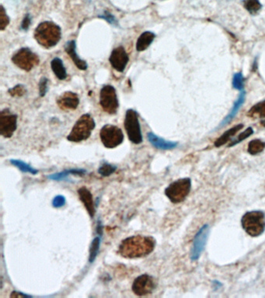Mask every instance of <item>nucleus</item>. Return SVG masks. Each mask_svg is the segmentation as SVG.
Returning <instances> with one entry per match:
<instances>
[{"instance_id":"1a4fd4ad","label":"nucleus","mask_w":265,"mask_h":298,"mask_svg":"<svg viewBox=\"0 0 265 298\" xmlns=\"http://www.w3.org/2000/svg\"><path fill=\"white\" fill-rule=\"evenodd\" d=\"M99 103L105 111L109 115H115L119 107L116 89L112 85H104L99 93Z\"/></svg>"},{"instance_id":"412c9836","label":"nucleus","mask_w":265,"mask_h":298,"mask_svg":"<svg viewBox=\"0 0 265 298\" xmlns=\"http://www.w3.org/2000/svg\"><path fill=\"white\" fill-rule=\"evenodd\" d=\"M51 69L55 73L56 77L60 80H66L67 78L66 69L65 68L64 64L62 59L59 58H55L51 62Z\"/></svg>"},{"instance_id":"f03ea898","label":"nucleus","mask_w":265,"mask_h":298,"mask_svg":"<svg viewBox=\"0 0 265 298\" xmlns=\"http://www.w3.org/2000/svg\"><path fill=\"white\" fill-rule=\"evenodd\" d=\"M62 30L59 25L51 21L40 23L34 31V38L45 49H51L60 41Z\"/></svg>"},{"instance_id":"6e6552de","label":"nucleus","mask_w":265,"mask_h":298,"mask_svg":"<svg viewBox=\"0 0 265 298\" xmlns=\"http://www.w3.org/2000/svg\"><path fill=\"white\" fill-rule=\"evenodd\" d=\"M12 62L18 68L25 72H30L39 64V57L28 48L20 49L12 57Z\"/></svg>"},{"instance_id":"423d86ee","label":"nucleus","mask_w":265,"mask_h":298,"mask_svg":"<svg viewBox=\"0 0 265 298\" xmlns=\"http://www.w3.org/2000/svg\"><path fill=\"white\" fill-rule=\"evenodd\" d=\"M124 126L131 142L135 145H139L143 142V134L136 111L132 109L127 111Z\"/></svg>"},{"instance_id":"c85d7f7f","label":"nucleus","mask_w":265,"mask_h":298,"mask_svg":"<svg viewBox=\"0 0 265 298\" xmlns=\"http://www.w3.org/2000/svg\"><path fill=\"white\" fill-rule=\"evenodd\" d=\"M10 22V17L6 14V10H5L3 6H1V7H0V30L4 31L6 27L9 25Z\"/></svg>"},{"instance_id":"473e14b6","label":"nucleus","mask_w":265,"mask_h":298,"mask_svg":"<svg viewBox=\"0 0 265 298\" xmlns=\"http://www.w3.org/2000/svg\"><path fill=\"white\" fill-rule=\"evenodd\" d=\"M49 80L47 78L43 77L39 83V93L41 97H45L49 89Z\"/></svg>"},{"instance_id":"aec40b11","label":"nucleus","mask_w":265,"mask_h":298,"mask_svg":"<svg viewBox=\"0 0 265 298\" xmlns=\"http://www.w3.org/2000/svg\"><path fill=\"white\" fill-rule=\"evenodd\" d=\"M243 128H244V124H239L236 125V126H234L233 128H230V130L226 131L224 134L220 136L215 142V147H220V146L227 143L229 140L232 138V137H233L239 131L242 130Z\"/></svg>"},{"instance_id":"2eb2a0df","label":"nucleus","mask_w":265,"mask_h":298,"mask_svg":"<svg viewBox=\"0 0 265 298\" xmlns=\"http://www.w3.org/2000/svg\"><path fill=\"white\" fill-rule=\"evenodd\" d=\"M79 197L83 205L86 207L88 214L90 217L93 218L96 213L95 206H94V198L92 195L91 192L88 190L85 186L80 188L78 190Z\"/></svg>"},{"instance_id":"6ab92c4d","label":"nucleus","mask_w":265,"mask_h":298,"mask_svg":"<svg viewBox=\"0 0 265 298\" xmlns=\"http://www.w3.org/2000/svg\"><path fill=\"white\" fill-rule=\"evenodd\" d=\"M156 34L151 31H146L140 35L136 43V50L138 51H143L147 50L151 44L154 41Z\"/></svg>"},{"instance_id":"7ed1b4c3","label":"nucleus","mask_w":265,"mask_h":298,"mask_svg":"<svg viewBox=\"0 0 265 298\" xmlns=\"http://www.w3.org/2000/svg\"><path fill=\"white\" fill-rule=\"evenodd\" d=\"M95 120L89 114L80 116L68 134L67 139L69 142H80L88 139L95 128Z\"/></svg>"},{"instance_id":"c756f323","label":"nucleus","mask_w":265,"mask_h":298,"mask_svg":"<svg viewBox=\"0 0 265 298\" xmlns=\"http://www.w3.org/2000/svg\"><path fill=\"white\" fill-rule=\"evenodd\" d=\"M253 134V130L252 128H248V129H246L244 132H242L240 135L238 136L236 139L234 140L232 143L229 145V147H232V146H236L237 144L243 142L244 140L247 139L249 138V136L252 135Z\"/></svg>"},{"instance_id":"9b49d317","label":"nucleus","mask_w":265,"mask_h":298,"mask_svg":"<svg viewBox=\"0 0 265 298\" xmlns=\"http://www.w3.org/2000/svg\"><path fill=\"white\" fill-rule=\"evenodd\" d=\"M209 229V225H204L199 229L197 234H195L191 252V259L192 261H197L205 249L210 232Z\"/></svg>"},{"instance_id":"f8f14e48","label":"nucleus","mask_w":265,"mask_h":298,"mask_svg":"<svg viewBox=\"0 0 265 298\" xmlns=\"http://www.w3.org/2000/svg\"><path fill=\"white\" fill-rule=\"evenodd\" d=\"M156 288L153 277L148 274H143L137 277L133 282L132 291L137 296H145L152 294Z\"/></svg>"},{"instance_id":"7c9ffc66","label":"nucleus","mask_w":265,"mask_h":298,"mask_svg":"<svg viewBox=\"0 0 265 298\" xmlns=\"http://www.w3.org/2000/svg\"><path fill=\"white\" fill-rule=\"evenodd\" d=\"M232 85H233L234 89H237V90H243L244 86V78L241 72H238L234 75Z\"/></svg>"},{"instance_id":"4468645a","label":"nucleus","mask_w":265,"mask_h":298,"mask_svg":"<svg viewBox=\"0 0 265 298\" xmlns=\"http://www.w3.org/2000/svg\"><path fill=\"white\" fill-rule=\"evenodd\" d=\"M57 104L62 110H76L80 104V99L76 93L72 92H66L59 97Z\"/></svg>"},{"instance_id":"393cba45","label":"nucleus","mask_w":265,"mask_h":298,"mask_svg":"<svg viewBox=\"0 0 265 298\" xmlns=\"http://www.w3.org/2000/svg\"><path fill=\"white\" fill-rule=\"evenodd\" d=\"M265 149V142L260 139H254L248 145V152L252 155H256L262 152Z\"/></svg>"},{"instance_id":"5701e85b","label":"nucleus","mask_w":265,"mask_h":298,"mask_svg":"<svg viewBox=\"0 0 265 298\" xmlns=\"http://www.w3.org/2000/svg\"><path fill=\"white\" fill-rule=\"evenodd\" d=\"M86 173V170L84 169H80V168H72V169H69V170L63 171L62 172H59V173H55V174L51 175L49 176V179L52 180H61L63 179L66 178V176H69V175H83Z\"/></svg>"},{"instance_id":"b1692460","label":"nucleus","mask_w":265,"mask_h":298,"mask_svg":"<svg viewBox=\"0 0 265 298\" xmlns=\"http://www.w3.org/2000/svg\"><path fill=\"white\" fill-rule=\"evenodd\" d=\"M243 6L249 14L255 15L262 9V4L259 0H243Z\"/></svg>"},{"instance_id":"e433bc0d","label":"nucleus","mask_w":265,"mask_h":298,"mask_svg":"<svg viewBox=\"0 0 265 298\" xmlns=\"http://www.w3.org/2000/svg\"><path fill=\"white\" fill-rule=\"evenodd\" d=\"M11 298H29V295H24V294H22L20 292H17V291H14V292L11 294L10 295Z\"/></svg>"},{"instance_id":"dca6fc26","label":"nucleus","mask_w":265,"mask_h":298,"mask_svg":"<svg viewBox=\"0 0 265 298\" xmlns=\"http://www.w3.org/2000/svg\"><path fill=\"white\" fill-rule=\"evenodd\" d=\"M65 50L67 54L70 56L72 60L74 62L76 67L80 70H86L88 68V65L86 61L83 60L80 58L78 54L76 52V44L75 41H68L66 45L65 46Z\"/></svg>"},{"instance_id":"ddd939ff","label":"nucleus","mask_w":265,"mask_h":298,"mask_svg":"<svg viewBox=\"0 0 265 298\" xmlns=\"http://www.w3.org/2000/svg\"><path fill=\"white\" fill-rule=\"evenodd\" d=\"M111 66L117 72H123L129 62V54L122 46L114 49L109 58Z\"/></svg>"},{"instance_id":"cd10ccee","label":"nucleus","mask_w":265,"mask_h":298,"mask_svg":"<svg viewBox=\"0 0 265 298\" xmlns=\"http://www.w3.org/2000/svg\"><path fill=\"white\" fill-rule=\"evenodd\" d=\"M117 169V167L109 163H103L101 166L98 169V172L103 176H109L113 174L114 172Z\"/></svg>"},{"instance_id":"a211bd4d","label":"nucleus","mask_w":265,"mask_h":298,"mask_svg":"<svg viewBox=\"0 0 265 298\" xmlns=\"http://www.w3.org/2000/svg\"><path fill=\"white\" fill-rule=\"evenodd\" d=\"M245 92L242 91L240 96L238 97L237 100L234 103L233 107H232V110L230 111V114L227 115V116H226L224 120H222V122L218 126V128H222V127H224L225 125L228 124L229 123L232 121V119L237 115L238 111L240 110V107H242V105L244 104V101H245Z\"/></svg>"},{"instance_id":"f704fd0d","label":"nucleus","mask_w":265,"mask_h":298,"mask_svg":"<svg viewBox=\"0 0 265 298\" xmlns=\"http://www.w3.org/2000/svg\"><path fill=\"white\" fill-rule=\"evenodd\" d=\"M99 17L103 18V19H105L108 23L113 24V25L117 24V20L115 19V17L108 12H104L103 15L99 16Z\"/></svg>"},{"instance_id":"4c0bfd02","label":"nucleus","mask_w":265,"mask_h":298,"mask_svg":"<svg viewBox=\"0 0 265 298\" xmlns=\"http://www.w3.org/2000/svg\"><path fill=\"white\" fill-rule=\"evenodd\" d=\"M261 125H262V126L265 127V120H262V121H261Z\"/></svg>"},{"instance_id":"72a5a7b5","label":"nucleus","mask_w":265,"mask_h":298,"mask_svg":"<svg viewBox=\"0 0 265 298\" xmlns=\"http://www.w3.org/2000/svg\"><path fill=\"white\" fill-rule=\"evenodd\" d=\"M66 198L64 196L58 195L53 199L52 206L55 208H59V207H63L66 204Z\"/></svg>"},{"instance_id":"bb28decb","label":"nucleus","mask_w":265,"mask_h":298,"mask_svg":"<svg viewBox=\"0 0 265 298\" xmlns=\"http://www.w3.org/2000/svg\"><path fill=\"white\" fill-rule=\"evenodd\" d=\"M99 245H100V238L99 237H96L92 242L91 246L90 248V256H89V262L92 264L96 258L98 256L99 252Z\"/></svg>"},{"instance_id":"2f4dec72","label":"nucleus","mask_w":265,"mask_h":298,"mask_svg":"<svg viewBox=\"0 0 265 298\" xmlns=\"http://www.w3.org/2000/svg\"><path fill=\"white\" fill-rule=\"evenodd\" d=\"M26 90L25 86L21 84L17 85L16 86H14L12 89H9V93L10 96L14 97H23L25 94Z\"/></svg>"},{"instance_id":"20e7f679","label":"nucleus","mask_w":265,"mask_h":298,"mask_svg":"<svg viewBox=\"0 0 265 298\" xmlns=\"http://www.w3.org/2000/svg\"><path fill=\"white\" fill-rule=\"evenodd\" d=\"M242 226L246 232L252 237H258L265 230V215L263 211L247 212L241 220Z\"/></svg>"},{"instance_id":"4be33fe9","label":"nucleus","mask_w":265,"mask_h":298,"mask_svg":"<svg viewBox=\"0 0 265 298\" xmlns=\"http://www.w3.org/2000/svg\"><path fill=\"white\" fill-rule=\"evenodd\" d=\"M248 116L253 119L265 118V99L249 109Z\"/></svg>"},{"instance_id":"c9c22d12","label":"nucleus","mask_w":265,"mask_h":298,"mask_svg":"<svg viewBox=\"0 0 265 298\" xmlns=\"http://www.w3.org/2000/svg\"><path fill=\"white\" fill-rule=\"evenodd\" d=\"M31 23H32V17H31L30 14H27V15L24 17L23 21H22L20 28H21V30H23V31H28V30L29 29Z\"/></svg>"},{"instance_id":"a878e982","label":"nucleus","mask_w":265,"mask_h":298,"mask_svg":"<svg viewBox=\"0 0 265 298\" xmlns=\"http://www.w3.org/2000/svg\"><path fill=\"white\" fill-rule=\"evenodd\" d=\"M10 163H11V164L14 165V166L17 167L23 172H28V173L33 175H36L38 172L37 169H35V168L31 166L30 165L27 164V163H24L23 161L12 159V160H10Z\"/></svg>"},{"instance_id":"f257e3e1","label":"nucleus","mask_w":265,"mask_h":298,"mask_svg":"<svg viewBox=\"0 0 265 298\" xmlns=\"http://www.w3.org/2000/svg\"><path fill=\"white\" fill-rule=\"evenodd\" d=\"M156 246V240L151 236L134 235L125 238L118 246L120 256L125 259H139L152 253Z\"/></svg>"},{"instance_id":"f3484780","label":"nucleus","mask_w":265,"mask_h":298,"mask_svg":"<svg viewBox=\"0 0 265 298\" xmlns=\"http://www.w3.org/2000/svg\"><path fill=\"white\" fill-rule=\"evenodd\" d=\"M147 138L152 146L160 150H171L178 146V142L166 141L153 134L152 132H149L147 134Z\"/></svg>"},{"instance_id":"0eeeda50","label":"nucleus","mask_w":265,"mask_h":298,"mask_svg":"<svg viewBox=\"0 0 265 298\" xmlns=\"http://www.w3.org/2000/svg\"><path fill=\"white\" fill-rule=\"evenodd\" d=\"M99 137L104 147L115 149L122 143L124 134L121 128L112 124H106L99 132Z\"/></svg>"},{"instance_id":"39448f33","label":"nucleus","mask_w":265,"mask_h":298,"mask_svg":"<svg viewBox=\"0 0 265 298\" xmlns=\"http://www.w3.org/2000/svg\"><path fill=\"white\" fill-rule=\"evenodd\" d=\"M191 189V179H179L166 188L165 194L172 203H182L190 194Z\"/></svg>"},{"instance_id":"9d476101","label":"nucleus","mask_w":265,"mask_h":298,"mask_svg":"<svg viewBox=\"0 0 265 298\" xmlns=\"http://www.w3.org/2000/svg\"><path fill=\"white\" fill-rule=\"evenodd\" d=\"M17 128V115H14L9 109L0 113V134L2 137L10 138L14 135Z\"/></svg>"}]
</instances>
